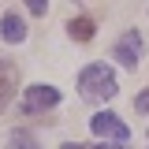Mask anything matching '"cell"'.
<instances>
[{"label":"cell","mask_w":149,"mask_h":149,"mask_svg":"<svg viewBox=\"0 0 149 149\" xmlns=\"http://www.w3.org/2000/svg\"><path fill=\"white\" fill-rule=\"evenodd\" d=\"M78 93L86 97V101H112L116 97V74L104 67V63H90V67H82L78 74Z\"/></svg>","instance_id":"obj_1"},{"label":"cell","mask_w":149,"mask_h":149,"mask_svg":"<svg viewBox=\"0 0 149 149\" xmlns=\"http://www.w3.org/2000/svg\"><path fill=\"white\" fill-rule=\"evenodd\" d=\"M56 104H60V90L37 82L30 90H22V104H19V108L26 112V116H37V112H49V108H56Z\"/></svg>","instance_id":"obj_2"},{"label":"cell","mask_w":149,"mask_h":149,"mask_svg":"<svg viewBox=\"0 0 149 149\" xmlns=\"http://www.w3.org/2000/svg\"><path fill=\"white\" fill-rule=\"evenodd\" d=\"M90 130L97 134V138H108V142H127L130 138V127L116 116V112H97L90 119Z\"/></svg>","instance_id":"obj_3"},{"label":"cell","mask_w":149,"mask_h":149,"mask_svg":"<svg viewBox=\"0 0 149 149\" xmlns=\"http://www.w3.org/2000/svg\"><path fill=\"white\" fill-rule=\"evenodd\" d=\"M112 56H116L123 67H134V63H138V56H142V37H138V30H127V34L119 37Z\"/></svg>","instance_id":"obj_4"},{"label":"cell","mask_w":149,"mask_h":149,"mask_svg":"<svg viewBox=\"0 0 149 149\" xmlns=\"http://www.w3.org/2000/svg\"><path fill=\"white\" fill-rule=\"evenodd\" d=\"M15 86H19V67H15V63H8V60H0V112L11 104Z\"/></svg>","instance_id":"obj_5"},{"label":"cell","mask_w":149,"mask_h":149,"mask_svg":"<svg viewBox=\"0 0 149 149\" xmlns=\"http://www.w3.org/2000/svg\"><path fill=\"white\" fill-rule=\"evenodd\" d=\"M0 37H4L8 45H19V41H26V22H22L15 11H4V19H0Z\"/></svg>","instance_id":"obj_6"},{"label":"cell","mask_w":149,"mask_h":149,"mask_svg":"<svg viewBox=\"0 0 149 149\" xmlns=\"http://www.w3.org/2000/svg\"><path fill=\"white\" fill-rule=\"evenodd\" d=\"M93 30H97V26H93L90 15H78V19H71V22H67V34H71L74 41H90Z\"/></svg>","instance_id":"obj_7"},{"label":"cell","mask_w":149,"mask_h":149,"mask_svg":"<svg viewBox=\"0 0 149 149\" xmlns=\"http://www.w3.org/2000/svg\"><path fill=\"white\" fill-rule=\"evenodd\" d=\"M11 149H41V146H37V138L30 130H15L11 134Z\"/></svg>","instance_id":"obj_8"},{"label":"cell","mask_w":149,"mask_h":149,"mask_svg":"<svg viewBox=\"0 0 149 149\" xmlns=\"http://www.w3.org/2000/svg\"><path fill=\"white\" fill-rule=\"evenodd\" d=\"M134 112H149V90L134 97Z\"/></svg>","instance_id":"obj_9"},{"label":"cell","mask_w":149,"mask_h":149,"mask_svg":"<svg viewBox=\"0 0 149 149\" xmlns=\"http://www.w3.org/2000/svg\"><path fill=\"white\" fill-rule=\"evenodd\" d=\"M26 8H30L34 15H45V8H49V0H26Z\"/></svg>","instance_id":"obj_10"},{"label":"cell","mask_w":149,"mask_h":149,"mask_svg":"<svg viewBox=\"0 0 149 149\" xmlns=\"http://www.w3.org/2000/svg\"><path fill=\"white\" fill-rule=\"evenodd\" d=\"M60 149H101V146H86V142H67V146H60Z\"/></svg>","instance_id":"obj_11"}]
</instances>
